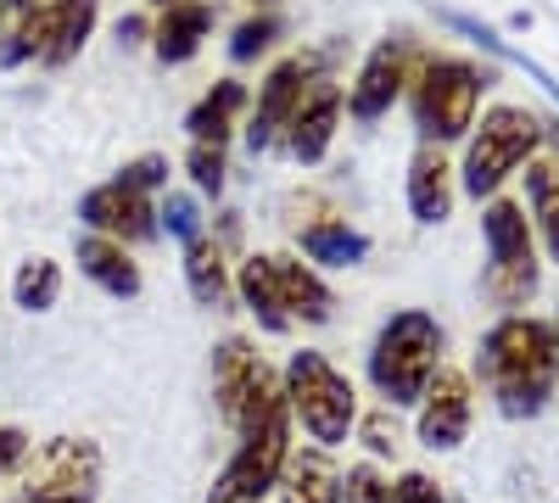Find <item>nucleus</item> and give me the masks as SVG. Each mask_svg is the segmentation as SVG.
I'll use <instances>...</instances> for the list:
<instances>
[{
  "instance_id": "obj_1",
  "label": "nucleus",
  "mask_w": 559,
  "mask_h": 503,
  "mask_svg": "<svg viewBox=\"0 0 559 503\" xmlns=\"http://www.w3.org/2000/svg\"><path fill=\"white\" fill-rule=\"evenodd\" d=\"M476 375L492 386V403L503 420H537L554 403L559 386V336L548 319L532 313H503L481 336Z\"/></svg>"
},
{
  "instance_id": "obj_2",
  "label": "nucleus",
  "mask_w": 559,
  "mask_h": 503,
  "mask_svg": "<svg viewBox=\"0 0 559 503\" xmlns=\"http://www.w3.org/2000/svg\"><path fill=\"white\" fill-rule=\"evenodd\" d=\"M408 112L419 129V146H453L476 129L481 118V96H487V73L464 57H431L414 51L408 62Z\"/></svg>"
},
{
  "instance_id": "obj_3",
  "label": "nucleus",
  "mask_w": 559,
  "mask_h": 503,
  "mask_svg": "<svg viewBox=\"0 0 559 503\" xmlns=\"http://www.w3.org/2000/svg\"><path fill=\"white\" fill-rule=\"evenodd\" d=\"M442 363H448V331L426 308H403L381 325V336L369 342L364 370H369V386H376V397L386 408H408L431 392Z\"/></svg>"
},
{
  "instance_id": "obj_4",
  "label": "nucleus",
  "mask_w": 559,
  "mask_h": 503,
  "mask_svg": "<svg viewBox=\"0 0 559 503\" xmlns=\"http://www.w3.org/2000/svg\"><path fill=\"white\" fill-rule=\"evenodd\" d=\"M548 141V118L515 107V101H498L492 112L476 118V129L464 134V163H459V191L471 202H492L503 191L509 173H521Z\"/></svg>"
},
{
  "instance_id": "obj_5",
  "label": "nucleus",
  "mask_w": 559,
  "mask_h": 503,
  "mask_svg": "<svg viewBox=\"0 0 559 503\" xmlns=\"http://www.w3.org/2000/svg\"><path fill=\"white\" fill-rule=\"evenodd\" d=\"M280 386H286V408H292V426L313 442V447H342L358 426V392L353 381L336 370L324 352L302 347L286 358V370H280Z\"/></svg>"
},
{
  "instance_id": "obj_6",
  "label": "nucleus",
  "mask_w": 559,
  "mask_h": 503,
  "mask_svg": "<svg viewBox=\"0 0 559 503\" xmlns=\"http://www.w3.org/2000/svg\"><path fill=\"white\" fill-rule=\"evenodd\" d=\"M481 241H487V297L498 308H526L543 286L537 236L515 196H492L481 207Z\"/></svg>"
},
{
  "instance_id": "obj_7",
  "label": "nucleus",
  "mask_w": 559,
  "mask_h": 503,
  "mask_svg": "<svg viewBox=\"0 0 559 503\" xmlns=\"http://www.w3.org/2000/svg\"><path fill=\"white\" fill-rule=\"evenodd\" d=\"M213 403H218L224 426L247 436L274 408H286V386H280V370L247 336H224L213 347Z\"/></svg>"
},
{
  "instance_id": "obj_8",
  "label": "nucleus",
  "mask_w": 559,
  "mask_h": 503,
  "mask_svg": "<svg viewBox=\"0 0 559 503\" xmlns=\"http://www.w3.org/2000/svg\"><path fill=\"white\" fill-rule=\"evenodd\" d=\"M292 408H274L263 426H252L236 453H229V465L218 470V481L207 487V503H263L280 476H286V459H292Z\"/></svg>"
},
{
  "instance_id": "obj_9",
  "label": "nucleus",
  "mask_w": 559,
  "mask_h": 503,
  "mask_svg": "<svg viewBox=\"0 0 559 503\" xmlns=\"http://www.w3.org/2000/svg\"><path fill=\"white\" fill-rule=\"evenodd\" d=\"M23 498H96L102 481V447L90 436H51L34 442L17 465Z\"/></svg>"
},
{
  "instance_id": "obj_10",
  "label": "nucleus",
  "mask_w": 559,
  "mask_h": 503,
  "mask_svg": "<svg viewBox=\"0 0 559 503\" xmlns=\"http://www.w3.org/2000/svg\"><path fill=\"white\" fill-rule=\"evenodd\" d=\"M313 79H319V62L308 51L269 68V79L258 84V96H252V118H247V152L252 157H263V152H274L280 141H286V129H292V118H297Z\"/></svg>"
},
{
  "instance_id": "obj_11",
  "label": "nucleus",
  "mask_w": 559,
  "mask_h": 503,
  "mask_svg": "<svg viewBox=\"0 0 559 503\" xmlns=\"http://www.w3.org/2000/svg\"><path fill=\"white\" fill-rule=\"evenodd\" d=\"M476 426V392H471V375L453 370V363H442L431 392L419 397V415H414V442L431 447V453H453L464 447V436H471Z\"/></svg>"
},
{
  "instance_id": "obj_12",
  "label": "nucleus",
  "mask_w": 559,
  "mask_h": 503,
  "mask_svg": "<svg viewBox=\"0 0 559 503\" xmlns=\"http://www.w3.org/2000/svg\"><path fill=\"white\" fill-rule=\"evenodd\" d=\"M79 218H84L90 236H107L118 247H146L152 236H163L157 230V202L129 191V185H118V179H107V185H96V191H84Z\"/></svg>"
},
{
  "instance_id": "obj_13",
  "label": "nucleus",
  "mask_w": 559,
  "mask_h": 503,
  "mask_svg": "<svg viewBox=\"0 0 559 503\" xmlns=\"http://www.w3.org/2000/svg\"><path fill=\"white\" fill-rule=\"evenodd\" d=\"M408 62H414V45L397 39V34H386L376 51L364 57V68H358V79H353V89H347V112H353L358 123H381V118L397 107L403 84H408Z\"/></svg>"
},
{
  "instance_id": "obj_14",
  "label": "nucleus",
  "mask_w": 559,
  "mask_h": 503,
  "mask_svg": "<svg viewBox=\"0 0 559 503\" xmlns=\"http://www.w3.org/2000/svg\"><path fill=\"white\" fill-rule=\"evenodd\" d=\"M342 112H347V89L336 79H313L297 118H292V129H286V141H280V152H286L292 163H302V168H319L324 157H331Z\"/></svg>"
},
{
  "instance_id": "obj_15",
  "label": "nucleus",
  "mask_w": 559,
  "mask_h": 503,
  "mask_svg": "<svg viewBox=\"0 0 559 503\" xmlns=\"http://www.w3.org/2000/svg\"><path fill=\"white\" fill-rule=\"evenodd\" d=\"M263 263H269V280H274L280 308H286L292 325H331V319H336V291L324 286V274L308 258H297V252H263Z\"/></svg>"
},
{
  "instance_id": "obj_16",
  "label": "nucleus",
  "mask_w": 559,
  "mask_h": 503,
  "mask_svg": "<svg viewBox=\"0 0 559 503\" xmlns=\"http://www.w3.org/2000/svg\"><path fill=\"white\" fill-rule=\"evenodd\" d=\"M403 196H408L414 224H448L453 202H459V168H453V157L442 146H414Z\"/></svg>"
},
{
  "instance_id": "obj_17",
  "label": "nucleus",
  "mask_w": 559,
  "mask_h": 503,
  "mask_svg": "<svg viewBox=\"0 0 559 503\" xmlns=\"http://www.w3.org/2000/svg\"><path fill=\"white\" fill-rule=\"evenodd\" d=\"M73 263H79V274L90 286H102L107 297H118V302H129V297H140V263H134V252L129 247H118V241H107V236H79V247H73Z\"/></svg>"
},
{
  "instance_id": "obj_18",
  "label": "nucleus",
  "mask_w": 559,
  "mask_h": 503,
  "mask_svg": "<svg viewBox=\"0 0 559 503\" xmlns=\"http://www.w3.org/2000/svg\"><path fill=\"white\" fill-rule=\"evenodd\" d=\"M247 107H252V89L241 79L207 84V96L185 112V134H191V146H229V134H236Z\"/></svg>"
},
{
  "instance_id": "obj_19",
  "label": "nucleus",
  "mask_w": 559,
  "mask_h": 503,
  "mask_svg": "<svg viewBox=\"0 0 559 503\" xmlns=\"http://www.w3.org/2000/svg\"><path fill=\"white\" fill-rule=\"evenodd\" d=\"M280 503H342V465L331 459V447H292L286 476L274 487Z\"/></svg>"
},
{
  "instance_id": "obj_20",
  "label": "nucleus",
  "mask_w": 559,
  "mask_h": 503,
  "mask_svg": "<svg viewBox=\"0 0 559 503\" xmlns=\"http://www.w3.org/2000/svg\"><path fill=\"white\" fill-rule=\"evenodd\" d=\"M96 12H102V0H45V51H39V62L68 68L90 45V34H96Z\"/></svg>"
},
{
  "instance_id": "obj_21",
  "label": "nucleus",
  "mask_w": 559,
  "mask_h": 503,
  "mask_svg": "<svg viewBox=\"0 0 559 503\" xmlns=\"http://www.w3.org/2000/svg\"><path fill=\"white\" fill-rule=\"evenodd\" d=\"M213 34V7L207 0H185V7H168L157 23H152V51L163 68H179L202 51V39Z\"/></svg>"
},
{
  "instance_id": "obj_22",
  "label": "nucleus",
  "mask_w": 559,
  "mask_h": 503,
  "mask_svg": "<svg viewBox=\"0 0 559 503\" xmlns=\"http://www.w3.org/2000/svg\"><path fill=\"white\" fill-rule=\"evenodd\" d=\"M179 263H185V286H191V297L202 308H224L236 297V268H229V252L218 236H197Z\"/></svg>"
},
{
  "instance_id": "obj_23",
  "label": "nucleus",
  "mask_w": 559,
  "mask_h": 503,
  "mask_svg": "<svg viewBox=\"0 0 559 503\" xmlns=\"http://www.w3.org/2000/svg\"><path fill=\"white\" fill-rule=\"evenodd\" d=\"M297 258H308L313 268H358L369 258V236L342 218H319L297 230Z\"/></svg>"
},
{
  "instance_id": "obj_24",
  "label": "nucleus",
  "mask_w": 559,
  "mask_h": 503,
  "mask_svg": "<svg viewBox=\"0 0 559 503\" xmlns=\"http://www.w3.org/2000/svg\"><path fill=\"white\" fill-rule=\"evenodd\" d=\"M45 51V0H0V68L39 62Z\"/></svg>"
},
{
  "instance_id": "obj_25",
  "label": "nucleus",
  "mask_w": 559,
  "mask_h": 503,
  "mask_svg": "<svg viewBox=\"0 0 559 503\" xmlns=\"http://www.w3.org/2000/svg\"><path fill=\"white\" fill-rule=\"evenodd\" d=\"M236 297L252 308V319H258V325H263L269 336H286V331H292L286 308H280V291H274V280H269L263 252H252V258H241V263H236Z\"/></svg>"
},
{
  "instance_id": "obj_26",
  "label": "nucleus",
  "mask_w": 559,
  "mask_h": 503,
  "mask_svg": "<svg viewBox=\"0 0 559 503\" xmlns=\"http://www.w3.org/2000/svg\"><path fill=\"white\" fill-rule=\"evenodd\" d=\"M62 286H68V274L57 258H23L12 274V302L23 313H51L62 302Z\"/></svg>"
},
{
  "instance_id": "obj_27",
  "label": "nucleus",
  "mask_w": 559,
  "mask_h": 503,
  "mask_svg": "<svg viewBox=\"0 0 559 503\" xmlns=\"http://www.w3.org/2000/svg\"><path fill=\"white\" fill-rule=\"evenodd\" d=\"M526 202L537 213V241L548 263H559V163H526Z\"/></svg>"
},
{
  "instance_id": "obj_28",
  "label": "nucleus",
  "mask_w": 559,
  "mask_h": 503,
  "mask_svg": "<svg viewBox=\"0 0 559 503\" xmlns=\"http://www.w3.org/2000/svg\"><path fill=\"white\" fill-rule=\"evenodd\" d=\"M157 230L174 236L179 247H191L197 236H207V218H202V202L191 191H163L157 202Z\"/></svg>"
},
{
  "instance_id": "obj_29",
  "label": "nucleus",
  "mask_w": 559,
  "mask_h": 503,
  "mask_svg": "<svg viewBox=\"0 0 559 503\" xmlns=\"http://www.w3.org/2000/svg\"><path fill=\"white\" fill-rule=\"evenodd\" d=\"M280 34H286L280 12H252L247 23H236V34H229V57H236L241 68H247V62H263L274 45H280Z\"/></svg>"
},
{
  "instance_id": "obj_30",
  "label": "nucleus",
  "mask_w": 559,
  "mask_h": 503,
  "mask_svg": "<svg viewBox=\"0 0 559 503\" xmlns=\"http://www.w3.org/2000/svg\"><path fill=\"white\" fill-rule=\"evenodd\" d=\"M185 173L202 196H224V179H229V152L224 146H191L185 152Z\"/></svg>"
},
{
  "instance_id": "obj_31",
  "label": "nucleus",
  "mask_w": 559,
  "mask_h": 503,
  "mask_svg": "<svg viewBox=\"0 0 559 503\" xmlns=\"http://www.w3.org/2000/svg\"><path fill=\"white\" fill-rule=\"evenodd\" d=\"M342 503H397L392 476H381L369 459L353 465V470H342Z\"/></svg>"
},
{
  "instance_id": "obj_32",
  "label": "nucleus",
  "mask_w": 559,
  "mask_h": 503,
  "mask_svg": "<svg viewBox=\"0 0 559 503\" xmlns=\"http://www.w3.org/2000/svg\"><path fill=\"white\" fill-rule=\"evenodd\" d=\"M118 185H129V191H140V196L168 191V157H163V152H146V157L123 163V168H118Z\"/></svg>"
},
{
  "instance_id": "obj_33",
  "label": "nucleus",
  "mask_w": 559,
  "mask_h": 503,
  "mask_svg": "<svg viewBox=\"0 0 559 503\" xmlns=\"http://www.w3.org/2000/svg\"><path fill=\"white\" fill-rule=\"evenodd\" d=\"M358 442L369 447V453H376V459H392V453L403 447V426L386 415V408H381V415H358Z\"/></svg>"
},
{
  "instance_id": "obj_34",
  "label": "nucleus",
  "mask_w": 559,
  "mask_h": 503,
  "mask_svg": "<svg viewBox=\"0 0 559 503\" xmlns=\"http://www.w3.org/2000/svg\"><path fill=\"white\" fill-rule=\"evenodd\" d=\"M392 492H397V503H448V487L437 476H426V470H403L392 481Z\"/></svg>"
},
{
  "instance_id": "obj_35",
  "label": "nucleus",
  "mask_w": 559,
  "mask_h": 503,
  "mask_svg": "<svg viewBox=\"0 0 559 503\" xmlns=\"http://www.w3.org/2000/svg\"><path fill=\"white\" fill-rule=\"evenodd\" d=\"M28 431L23 426H0V481H7V476H17V465L28 459Z\"/></svg>"
},
{
  "instance_id": "obj_36",
  "label": "nucleus",
  "mask_w": 559,
  "mask_h": 503,
  "mask_svg": "<svg viewBox=\"0 0 559 503\" xmlns=\"http://www.w3.org/2000/svg\"><path fill=\"white\" fill-rule=\"evenodd\" d=\"M118 39L123 45H146L152 39V23L146 17H118Z\"/></svg>"
},
{
  "instance_id": "obj_37",
  "label": "nucleus",
  "mask_w": 559,
  "mask_h": 503,
  "mask_svg": "<svg viewBox=\"0 0 559 503\" xmlns=\"http://www.w3.org/2000/svg\"><path fill=\"white\" fill-rule=\"evenodd\" d=\"M12 503H90V498H12Z\"/></svg>"
},
{
  "instance_id": "obj_38",
  "label": "nucleus",
  "mask_w": 559,
  "mask_h": 503,
  "mask_svg": "<svg viewBox=\"0 0 559 503\" xmlns=\"http://www.w3.org/2000/svg\"><path fill=\"white\" fill-rule=\"evenodd\" d=\"M157 7H163V12H168V7H185V0H157Z\"/></svg>"
},
{
  "instance_id": "obj_39",
  "label": "nucleus",
  "mask_w": 559,
  "mask_h": 503,
  "mask_svg": "<svg viewBox=\"0 0 559 503\" xmlns=\"http://www.w3.org/2000/svg\"><path fill=\"white\" fill-rule=\"evenodd\" d=\"M252 7H258V12H269V7H274V0H252Z\"/></svg>"
},
{
  "instance_id": "obj_40",
  "label": "nucleus",
  "mask_w": 559,
  "mask_h": 503,
  "mask_svg": "<svg viewBox=\"0 0 559 503\" xmlns=\"http://www.w3.org/2000/svg\"><path fill=\"white\" fill-rule=\"evenodd\" d=\"M554 336H559V319H554Z\"/></svg>"
}]
</instances>
